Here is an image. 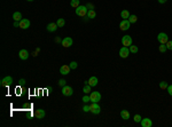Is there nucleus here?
Segmentation results:
<instances>
[{
  "label": "nucleus",
  "mask_w": 172,
  "mask_h": 127,
  "mask_svg": "<svg viewBox=\"0 0 172 127\" xmlns=\"http://www.w3.org/2000/svg\"><path fill=\"white\" fill-rule=\"evenodd\" d=\"M168 93H169V95H170V96H172V85H169L168 86Z\"/></svg>",
  "instance_id": "nucleus-35"
},
{
  "label": "nucleus",
  "mask_w": 172,
  "mask_h": 127,
  "mask_svg": "<svg viewBox=\"0 0 172 127\" xmlns=\"http://www.w3.org/2000/svg\"><path fill=\"white\" fill-rule=\"evenodd\" d=\"M24 84H25V80H24V79L20 80V85H24Z\"/></svg>",
  "instance_id": "nucleus-36"
},
{
  "label": "nucleus",
  "mask_w": 172,
  "mask_h": 127,
  "mask_svg": "<svg viewBox=\"0 0 172 127\" xmlns=\"http://www.w3.org/2000/svg\"><path fill=\"white\" fill-rule=\"evenodd\" d=\"M120 117H122V119H124V120H127V119H130V112L127 111V110H122V111H120Z\"/></svg>",
  "instance_id": "nucleus-18"
},
{
  "label": "nucleus",
  "mask_w": 172,
  "mask_h": 127,
  "mask_svg": "<svg viewBox=\"0 0 172 127\" xmlns=\"http://www.w3.org/2000/svg\"><path fill=\"white\" fill-rule=\"evenodd\" d=\"M45 116H46V112L44 111L43 109H38L34 111V117H36L37 119H43Z\"/></svg>",
  "instance_id": "nucleus-13"
},
{
  "label": "nucleus",
  "mask_w": 172,
  "mask_h": 127,
  "mask_svg": "<svg viewBox=\"0 0 172 127\" xmlns=\"http://www.w3.org/2000/svg\"><path fill=\"white\" fill-rule=\"evenodd\" d=\"M70 70H71V68L69 67V65H62V67L60 68V73L63 76H67L70 73Z\"/></svg>",
  "instance_id": "nucleus-15"
},
{
  "label": "nucleus",
  "mask_w": 172,
  "mask_h": 127,
  "mask_svg": "<svg viewBox=\"0 0 172 127\" xmlns=\"http://www.w3.org/2000/svg\"><path fill=\"white\" fill-rule=\"evenodd\" d=\"M165 45H166V48H168V49H170V50H172V41H170V40H169V41H168V43H166V44H165Z\"/></svg>",
  "instance_id": "nucleus-33"
},
{
  "label": "nucleus",
  "mask_w": 172,
  "mask_h": 127,
  "mask_svg": "<svg viewBox=\"0 0 172 127\" xmlns=\"http://www.w3.org/2000/svg\"><path fill=\"white\" fill-rule=\"evenodd\" d=\"M56 24H58L59 28H62V26H64V24H65L64 18H59L58 22H56Z\"/></svg>",
  "instance_id": "nucleus-24"
},
{
  "label": "nucleus",
  "mask_w": 172,
  "mask_h": 127,
  "mask_svg": "<svg viewBox=\"0 0 172 127\" xmlns=\"http://www.w3.org/2000/svg\"><path fill=\"white\" fill-rule=\"evenodd\" d=\"M98 82H99V80H98V78L95 77V76H93V77H91L90 79L87 80V84L90 85L91 87H95L98 85Z\"/></svg>",
  "instance_id": "nucleus-16"
},
{
  "label": "nucleus",
  "mask_w": 172,
  "mask_h": 127,
  "mask_svg": "<svg viewBox=\"0 0 172 127\" xmlns=\"http://www.w3.org/2000/svg\"><path fill=\"white\" fill-rule=\"evenodd\" d=\"M13 18H14V21L20 22L22 19V14L20 13V12H15V13L13 14Z\"/></svg>",
  "instance_id": "nucleus-20"
},
{
  "label": "nucleus",
  "mask_w": 172,
  "mask_h": 127,
  "mask_svg": "<svg viewBox=\"0 0 172 127\" xmlns=\"http://www.w3.org/2000/svg\"><path fill=\"white\" fill-rule=\"evenodd\" d=\"M58 24L56 23H50L47 26H46V29H47L48 32H55L56 30H58Z\"/></svg>",
  "instance_id": "nucleus-17"
},
{
  "label": "nucleus",
  "mask_w": 172,
  "mask_h": 127,
  "mask_svg": "<svg viewBox=\"0 0 172 127\" xmlns=\"http://www.w3.org/2000/svg\"><path fill=\"white\" fill-rule=\"evenodd\" d=\"M28 1H34V0H28Z\"/></svg>",
  "instance_id": "nucleus-39"
},
{
  "label": "nucleus",
  "mask_w": 172,
  "mask_h": 127,
  "mask_svg": "<svg viewBox=\"0 0 172 127\" xmlns=\"http://www.w3.org/2000/svg\"><path fill=\"white\" fill-rule=\"evenodd\" d=\"M157 40H158L159 44H164V45H165V44L169 41V37H168L166 33L161 32V33H158V36H157Z\"/></svg>",
  "instance_id": "nucleus-5"
},
{
  "label": "nucleus",
  "mask_w": 172,
  "mask_h": 127,
  "mask_svg": "<svg viewBox=\"0 0 172 127\" xmlns=\"http://www.w3.org/2000/svg\"><path fill=\"white\" fill-rule=\"evenodd\" d=\"M132 38L130 36H124L122 38V44H123V46H125V47H130V46L132 45Z\"/></svg>",
  "instance_id": "nucleus-9"
},
{
  "label": "nucleus",
  "mask_w": 172,
  "mask_h": 127,
  "mask_svg": "<svg viewBox=\"0 0 172 127\" xmlns=\"http://www.w3.org/2000/svg\"><path fill=\"white\" fill-rule=\"evenodd\" d=\"M90 99H91V102H97L99 103L100 100H101V94L99 92H92L90 94Z\"/></svg>",
  "instance_id": "nucleus-4"
},
{
  "label": "nucleus",
  "mask_w": 172,
  "mask_h": 127,
  "mask_svg": "<svg viewBox=\"0 0 172 127\" xmlns=\"http://www.w3.org/2000/svg\"><path fill=\"white\" fill-rule=\"evenodd\" d=\"M83 102H84V103H88V102L91 101V99H90V96H87V95H85V96H83Z\"/></svg>",
  "instance_id": "nucleus-31"
},
{
  "label": "nucleus",
  "mask_w": 172,
  "mask_h": 127,
  "mask_svg": "<svg viewBox=\"0 0 172 127\" xmlns=\"http://www.w3.org/2000/svg\"><path fill=\"white\" fill-rule=\"evenodd\" d=\"M70 5H71V7H73V8H77L78 6H80V0H71Z\"/></svg>",
  "instance_id": "nucleus-23"
},
{
  "label": "nucleus",
  "mask_w": 172,
  "mask_h": 127,
  "mask_svg": "<svg viewBox=\"0 0 172 127\" xmlns=\"http://www.w3.org/2000/svg\"><path fill=\"white\" fill-rule=\"evenodd\" d=\"M87 12H88V8L86 6H78L76 8V15L77 16H80V17H84L85 15H87Z\"/></svg>",
  "instance_id": "nucleus-1"
},
{
  "label": "nucleus",
  "mask_w": 172,
  "mask_h": 127,
  "mask_svg": "<svg viewBox=\"0 0 172 127\" xmlns=\"http://www.w3.org/2000/svg\"><path fill=\"white\" fill-rule=\"evenodd\" d=\"M73 44V40L70 38V37H65V38L62 39V41H61V45L63 46V47L68 48V47H71Z\"/></svg>",
  "instance_id": "nucleus-6"
},
{
  "label": "nucleus",
  "mask_w": 172,
  "mask_h": 127,
  "mask_svg": "<svg viewBox=\"0 0 172 127\" xmlns=\"http://www.w3.org/2000/svg\"><path fill=\"white\" fill-rule=\"evenodd\" d=\"M140 125L142 127H151L153 126V121L149 118H142L141 121H140Z\"/></svg>",
  "instance_id": "nucleus-11"
},
{
  "label": "nucleus",
  "mask_w": 172,
  "mask_h": 127,
  "mask_svg": "<svg viewBox=\"0 0 172 127\" xmlns=\"http://www.w3.org/2000/svg\"><path fill=\"white\" fill-rule=\"evenodd\" d=\"M62 94L64 95V96H71V95L73 94V89H72V87H70V86H63L62 87Z\"/></svg>",
  "instance_id": "nucleus-8"
},
{
  "label": "nucleus",
  "mask_w": 172,
  "mask_h": 127,
  "mask_svg": "<svg viewBox=\"0 0 172 127\" xmlns=\"http://www.w3.org/2000/svg\"><path fill=\"white\" fill-rule=\"evenodd\" d=\"M90 112H92L93 114H99L100 113V111H101V108H100V105L97 103V102H92L91 103V105H90Z\"/></svg>",
  "instance_id": "nucleus-2"
},
{
  "label": "nucleus",
  "mask_w": 172,
  "mask_h": 127,
  "mask_svg": "<svg viewBox=\"0 0 172 127\" xmlns=\"http://www.w3.org/2000/svg\"><path fill=\"white\" fill-rule=\"evenodd\" d=\"M168 86H169V85H168V82H166V81H161V82H159V88H161V89H166V88H168Z\"/></svg>",
  "instance_id": "nucleus-26"
},
{
  "label": "nucleus",
  "mask_w": 172,
  "mask_h": 127,
  "mask_svg": "<svg viewBox=\"0 0 172 127\" xmlns=\"http://www.w3.org/2000/svg\"><path fill=\"white\" fill-rule=\"evenodd\" d=\"M91 110V108H90V105H87V104H85L84 107H83V111L84 112H88Z\"/></svg>",
  "instance_id": "nucleus-34"
},
{
  "label": "nucleus",
  "mask_w": 172,
  "mask_h": 127,
  "mask_svg": "<svg viewBox=\"0 0 172 127\" xmlns=\"http://www.w3.org/2000/svg\"><path fill=\"white\" fill-rule=\"evenodd\" d=\"M29 26H30V21H29L28 18H22L21 21H20V26L18 28H21V29H28Z\"/></svg>",
  "instance_id": "nucleus-12"
},
{
  "label": "nucleus",
  "mask_w": 172,
  "mask_h": 127,
  "mask_svg": "<svg viewBox=\"0 0 172 127\" xmlns=\"http://www.w3.org/2000/svg\"><path fill=\"white\" fill-rule=\"evenodd\" d=\"M86 7H87V8H90V9H93V5H91V4L86 5Z\"/></svg>",
  "instance_id": "nucleus-37"
},
{
  "label": "nucleus",
  "mask_w": 172,
  "mask_h": 127,
  "mask_svg": "<svg viewBox=\"0 0 172 127\" xmlns=\"http://www.w3.org/2000/svg\"><path fill=\"white\" fill-rule=\"evenodd\" d=\"M129 55H130V49H129V47H122L119 49V56L122 58H126V57H129Z\"/></svg>",
  "instance_id": "nucleus-10"
},
{
  "label": "nucleus",
  "mask_w": 172,
  "mask_h": 127,
  "mask_svg": "<svg viewBox=\"0 0 172 127\" xmlns=\"http://www.w3.org/2000/svg\"><path fill=\"white\" fill-rule=\"evenodd\" d=\"M95 16H97V13H95V10H93V9H88V12H87V17H88V18H95Z\"/></svg>",
  "instance_id": "nucleus-21"
},
{
  "label": "nucleus",
  "mask_w": 172,
  "mask_h": 127,
  "mask_svg": "<svg viewBox=\"0 0 172 127\" xmlns=\"http://www.w3.org/2000/svg\"><path fill=\"white\" fill-rule=\"evenodd\" d=\"M65 80L64 79H61V80H59V86H61V87H63V86H65Z\"/></svg>",
  "instance_id": "nucleus-32"
},
{
  "label": "nucleus",
  "mask_w": 172,
  "mask_h": 127,
  "mask_svg": "<svg viewBox=\"0 0 172 127\" xmlns=\"http://www.w3.org/2000/svg\"><path fill=\"white\" fill-rule=\"evenodd\" d=\"M69 67L71 68V70H76L77 69V67H78V64H77V62H75V61H72V62L69 64Z\"/></svg>",
  "instance_id": "nucleus-29"
},
{
  "label": "nucleus",
  "mask_w": 172,
  "mask_h": 127,
  "mask_svg": "<svg viewBox=\"0 0 172 127\" xmlns=\"http://www.w3.org/2000/svg\"><path fill=\"white\" fill-rule=\"evenodd\" d=\"M83 92L85 93V94H88V93L91 92V86L88 84H86L84 87H83Z\"/></svg>",
  "instance_id": "nucleus-25"
},
{
  "label": "nucleus",
  "mask_w": 172,
  "mask_h": 127,
  "mask_svg": "<svg viewBox=\"0 0 172 127\" xmlns=\"http://www.w3.org/2000/svg\"><path fill=\"white\" fill-rule=\"evenodd\" d=\"M0 82H1L2 87H8V86H11V85L13 84V78H12L11 76H7V77L2 78Z\"/></svg>",
  "instance_id": "nucleus-3"
},
{
  "label": "nucleus",
  "mask_w": 172,
  "mask_h": 127,
  "mask_svg": "<svg viewBox=\"0 0 172 127\" xmlns=\"http://www.w3.org/2000/svg\"><path fill=\"white\" fill-rule=\"evenodd\" d=\"M130 15H131V14H130V12L126 10V9H125V10H122V13H120V16H122L123 19H129Z\"/></svg>",
  "instance_id": "nucleus-19"
},
{
  "label": "nucleus",
  "mask_w": 172,
  "mask_h": 127,
  "mask_svg": "<svg viewBox=\"0 0 172 127\" xmlns=\"http://www.w3.org/2000/svg\"><path fill=\"white\" fill-rule=\"evenodd\" d=\"M158 50L161 53H165L166 50H168V48H166V45H164V44H161V46H159Z\"/></svg>",
  "instance_id": "nucleus-27"
},
{
  "label": "nucleus",
  "mask_w": 172,
  "mask_h": 127,
  "mask_svg": "<svg viewBox=\"0 0 172 127\" xmlns=\"http://www.w3.org/2000/svg\"><path fill=\"white\" fill-rule=\"evenodd\" d=\"M166 1H168V0H158V2H159V4H165Z\"/></svg>",
  "instance_id": "nucleus-38"
},
{
  "label": "nucleus",
  "mask_w": 172,
  "mask_h": 127,
  "mask_svg": "<svg viewBox=\"0 0 172 127\" xmlns=\"http://www.w3.org/2000/svg\"><path fill=\"white\" fill-rule=\"evenodd\" d=\"M129 49H130V53H133V54H137V53L139 52V48H138V46H136V45H131L129 47Z\"/></svg>",
  "instance_id": "nucleus-22"
},
{
  "label": "nucleus",
  "mask_w": 172,
  "mask_h": 127,
  "mask_svg": "<svg viewBox=\"0 0 172 127\" xmlns=\"http://www.w3.org/2000/svg\"><path fill=\"white\" fill-rule=\"evenodd\" d=\"M141 119H142V117L140 116V114H136V116H134V118H133V120L136 121V123H140V121H141Z\"/></svg>",
  "instance_id": "nucleus-30"
},
{
  "label": "nucleus",
  "mask_w": 172,
  "mask_h": 127,
  "mask_svg": "<svg viewBox=\"0 0 172 127\" xmlns=\"http://www.w3.org/2000/svg\"><path fill=\"white\" fill-rule=\"evenodd\" d=\"M130 26H131V23H130L129 19H123V21L119 23V28H120V30H122V31L129 30Z\"/></svg>",
  "instance_id": "nucleus-7"
},
{
  "label": "nucleus",
  "mask_w": 172,
  "mask_h": 127,
  "mask_svg": "<svg viewBox=\"0 0 172 127\" xmlns=\"http://www.w3.org/2000/svg\"><path fill=\"white\" fill-rule=\"evenodd\" d=\"M18 56H20L21 60L25 61V60H28V58H29V52L26 49H21V50H20V53H18Z\"/></svg>",
  "instance_id": "nucleus-14"
},
{
  "label": "nucleus",
  "mask_w": 172,
  "mask_h": 127,
  "mask_svg": "<svg viewBox=\"0 0 172 127\" xmlns=\"http://www.w3.org/2000/svg\"><path fill=\"white\" fill-rule=\"evenodd\" d=\"M129 21H130V23H136V22L138 21V17L136 15H130Z\"/></svg>",
  "instance_id": "nucleus-28"
}]
</instances>
